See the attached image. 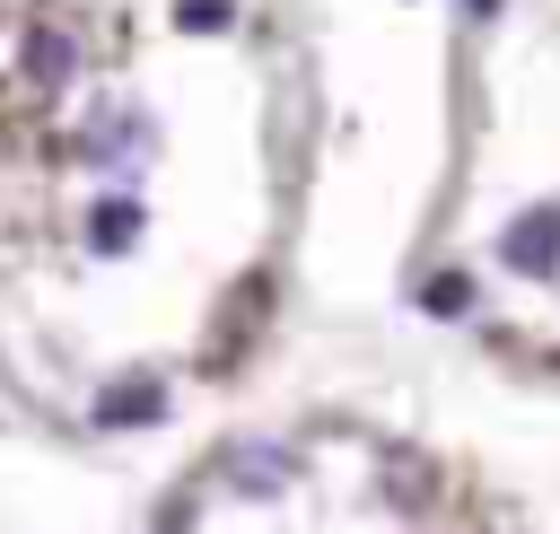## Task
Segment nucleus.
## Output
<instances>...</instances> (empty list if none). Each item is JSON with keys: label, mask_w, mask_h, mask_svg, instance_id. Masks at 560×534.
I'll return each instance as SVG.
<instances>
[{"label": "nucleus", "mask_w": 560, "mask_h": 534, "mask_svg": "<svg viewBox=\"0 0 560 534\" xmlns=\"http://www.w3.org/2000/svg\"><path fill=\"white\" fill-rule=\"evenodd\" d=\"M464 9H472V18H490V9H499V0H464Z\"/></svg>", "instance_id": "6"}, {"label": "nucleus", "mask_w": 560, "mask_h": 534, "mask_svg": "<svg viewBox=\"0 0 560 534\" xmlns=\"http://www.w3.org/2000/svg\"><path fill=\"white\" fill-rule=\"evenodd\" d=\"M131 411H158V394H149V385H122V394L105 403V420H131Z\"/></svg>", "instance_id": "3"}, {"label": "nucleus", "mask_w": 560, "mask_h": 534, "mask_svg": "<svg viewBox=\"0 0 560 534\" xmlns=\"http://www.w3.org/2000/svg\"><path fill=\"white\" fill-rule=\"evenodd\" d=\"M175 18H184V26H228V0H184Z\"/></svg>", "instance_id": "4"}, {"label": "nucleus", "mask_w": 560, "mask_h": 534, "mask_svg": "<svg viewBox=\"0 0 560 534\" xmlns=\"http://www.w3.org/2000/svg\"><path fill=\"white\" fill-rule=\"evenodd\" d=\"M429 306H438V315H464V280H455V271H446V280H429Z\"/></svg>", "instance_id": "5"}, {"label": "nucleus", "mask_w": 560, "mask_h": 534, "mask_svg": "<svg viewBox=\"0 0 560 534\" xmlns=\"http://www.w3.org/2000/svg\"><path fill=\"white\" fill-rule=\"evenodd\" d=\"M499 254H508L516 271H551V254H560V219H525V228H516Z\"/></svg>", "instance_id": "1"}, {"label": "nucleus", "mask_w": 560, "mask_h": 534, "mask_svg": "<svg viewBox=\"0 0 560 534\" xmlns=\"http://www.w3.org/2000/svg\"><path fill=\"white\" fill-rule=\"evenodd\" d=\"M26 70H35V79H61V70H70V35H61V26H35V35H26Z\"/></svg>", "instance_id": "2"}]
</instances>
